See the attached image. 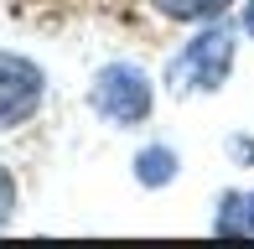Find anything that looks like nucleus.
<instances>
[{"label":"nucleus","instance_id":"nucleus-9","mask_svg":"<svg viewBox=\"0 0 254 249\" xmlns=\"http://www.w3.org/2000/svg\"><path fill=\"white\" fill-rule=\"evenodd\" d=\"M239 31L254 42V0H244V5H239Z\"/></svg>","mask_w":254,"mask_h":249},{"label":"nucleus","instance_id":"nucleus-8","mask_svg":"<svg viewBox=\"0 0 254 249\" xmlns=\"http://www.w3.org/2000/svg\"><path fill=\"white\" fill-rule=\"evenodd\" d=\"M223 156H228V161H234V166H254V135H223Z\"/></svg>","mask_w":254,"mask_h":249},{"label":"nucleus","instance_id":"nucleus-6","mask_svg":"<svg viewBox=\"0 0 254 249\" xmlns=\"http://www.w3.org/2000/svg\"><path fill=\"white\" fill-rule=\"evenodd\" d=\"M161 21H177V26H202V21H223L234 16L244 0H145Z\"/></svg>","mask_w":254,"mask_h":249},{"label":"nucleus","instance_id":"nucleus-3","mask_svg":"<svg viewBox=\"0 0 254 249\" xmlns=\"http://www.w3.org/2000/svg\"><path fill=\"white\" fill-rule=\"evenodd\" d=\"M47 67L16 47H0V135L31 124L47 109Z\"/></svg>","mask_w":254,"mask_h":249},{"label":"nucleus","instance_id":"nucleus-2","mask_svg":"<svg viewBox=\"0 0 254 249\" xmlns=\"http://www.w3.org/2000/svg\"><path fill=\"white\" fill-rule=\"evenodd\" d=\"M88 109L114 124V130H140V124H151L156 115V78L145 73L140 62L130 58H109L104 67H94V78H88Z\"/></svg>","mask_w":254,"mask_h":249},{"label":"nucleus","instance_id":"nucleus-1","mask_svg":"<svg viewBox=\"0 0 254 249\" xmlns=\"http://www.w3.org/2000/svg\"><path fill=\"white\" fill-rule=\"evenodd\" d=\"M239 21H202L187 31V42H177V52L161 67V88L171 99H213L228 88L239 62Z\"/></svg>","mask_w":254,"mask_h":249},{"label":"nucleus","instance_id":"nucleus-5","mask_svg":"<svg viewBox=\"0 0 254 249\" xmlns=\"http://www.w3.org/2000/svg\"><path fill=\"white\" fill-rule=\"evenodd\" d=\"M207 229H213L218 239H254V187H228V192H218Z\"/></svg>","mask_w":254,"mask_h":249},{"label":"nucleus","instance_id":"nucleus-4","mask_svg":"<svg viewBox=\"0 0 254 249\" xmlns=\"http://www.w3.org/2000/svg\"><path fill=\"white\" fill-rule=\"evenodd\" d=\"M130 177H135V187H145V192H161V187H171L182 177V151L171 140H151V145H140V151L130 156Z\"/></svg>","mask_w":254,"mask_h":249},{"label":"nucleus","instance_id":"nucleus-7","mask_svg":"<svg viewBox=\"0 0 254 249\" xmlns=\"http://www.w3.org/2000/svg\"><path fill=\"white\" fill-rule=\"evenodd\" d=\"M16 208H21V187H16V172L0 161V234L16 223Z\"/></svg>","mask_w":254,"mask_h":249}]
</instances>
